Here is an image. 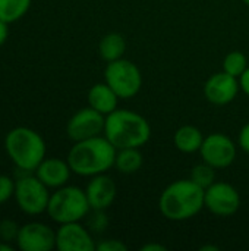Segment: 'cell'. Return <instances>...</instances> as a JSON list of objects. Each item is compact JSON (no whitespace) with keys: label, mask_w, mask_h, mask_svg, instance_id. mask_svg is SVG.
<instances>
[{"label":"cell","mask_w":249,"mask_h":251,"mask_svg":"<svg viewBox=\"0 0 249 251\" xmlns=\"http://www.w3.org/2000/svg\"><path fill=\"white\" fill-rule=\"evenodd\" d=\"M117 149L106 137H92L76 141L68 154V163L73 174L95 176L114 166Z\"/></svg>","instance_id":"1"},{"label":"cell","mask_w":249,"mask_h":251,"mask_svg":"<svg viewBox=\"0 0 249 251\" xmlns=\"http://www.w3.org/2000/svg\"><path fill=\"white\" fill-rule=\"evenodd\" d=\"M204 193L205 190L192 179L175 181L161 193L158 209L169 221H188L197 216L203 207H205Z\"/></svg>","instance_id":"2"},{"label":"cell","mask_w":249,"mask_h":251,"mask_svg":"<svg viewBox=\"0 0 249 251\" xmlns=\"http://www.w3.org/2000/svg\"><path fill=\"white\" fill-rule=\"evenodd\" d=\"M104 137L117 149H139L151 137L147 119L132 110L116 109L106 116Z\"/></svg>","instance_id":"3"},{"label":"cell","mask_w":249,"mask_h":251,"mask_svg":"<svg viewBox=\"0 0 249 251\" xmlns=\"http://www.w3.org/2000/svg\"><path fill=\"white\" fill-rule=\"evenodd\" d=\"M4 150L18 169L34 172L45 159L47 147L37 131L26 126H16L7 132Z\"/></svg>","instance_id":"4"},{"label":"cell","mask_w":249,"mask_h":251,"mask_svg":"<svg viewBox=\"0 0 249 251\" xmlns=\"http://www.w3.org/2000/svg\"><path fill=\"white\" fill-rule=\"evenodd\" d=\"M91 210L87 194L84 190L75 185H63L56 188L50 196L47 215L56 224L79 222Z\"/></svg>","instance_id":"5"},{"label":"cell","mask_w":249,"mask_h":251,"mask_svg":"<svg viewBox=\"0 0 249 251\" xmlns=\"http://www.w3.org/2000/svg\"><path fill=\"white\" fill-rule=\"evenodd\" d=\"M48 187L44 185L35 175L26 174L15 179V200L18 207L29 216H37L47 212L50 200Z\"/></svg>","instance_id":"6"},{"label":"cell","mask_w":249,"mask_h":251,"mask_svg":"<svg viewBox=\"0 0 249 251\" xmlns=\"http://www.w3.org/2000/svg\"><path fill=\"white\" fill-rule=\"evenodd\" d=\"M104 79L119 96V99H131L136 96L142 87V75L139 68L125 59L109 62L104 71Z\"/></svg>","instance_id":"7"},{"label":"cell","mask_w":249,"mask_h":251,"mask_svg":"<svg viewBox=\"0 0 249 251\" xmlns=\"http://www.w3.org/2000/svg\"><path fill=\"white\" fill-rule=\"evenodd\" d=\"M204 206L216 216L227 218L241 207V197L236 188L227 182H214L204 193Z\"/></svg>","instance_id":"8"},{"label":"cell","mask_w":249,"mask_h":251,"mask_svg":"<svg viewBox=\"0 0 249 251\" xmlns=\"http://www.w3.org/2000/svg\"><path fill=\"white\" fill-rule=\"evenodd\" d=\"M104 125L106 116L90 106L78 110L69 119L66 125V132L68 137L76 143L104 134Z\"/></svg>","instance_id":"9"},{"label":"cell","mask_w":249,"mask_h":251,"mask_svg":"<svg viewBox=\"0 0 249 251\" xmlns=\"http://www.w3.org/2000/svg\"><path fill=\"white\" fill-rule=\"evenodd\" d=\"M200 153L205 163L214 169H223L235 162L236 146L227 135L216 132L204 138Z\"/></svg>","instance_id":"10"},{"label":"cell","mask_w":249,"mask_h":251,"mask_svg":"<svg viewBox=\"0 0 249 251\" xmlns=\"http://www.w3.org/2000/svg\"><path fill=\"white\" fill-rule=\"evenodd\" d=\"M16 247L21 251H50L56 247V232L45 224L28 222L21 226Z\"/></svg>","instance_id":"11"},{"label":"cell","mask_w":249,"mask_h":251,"mask_svg":"<svg viewBox=\"0 0 249 251\" xmlns=\"http://www.w3.org/2000/svg\"><path fill=\"white\" fill-rule=\"evenodd\" d=\"M95 247L91 234L79 222L62 224L56 231V249L59 251H94Z\"/></svg>","instance_id":"12"},{"label":"cell","mask_w":249,"mask_h":251,"mask_svg":"<svg viewBox=\"0 0 249 251\" xmlns=\"http://www.w3.org/2000/svg\"><path fill=\"white\" fill-rule=\"evenodd\" d=\"M239 88L241 85H239L238 78L223 71L208 78L204 87V93L210 103L223 106L236 99Z\"/></svg>","instance_id":"13"},{"label":"cell","mask_w":249,"mask_h":251,"mask_svg":"<svg viewBox=\"0 0 249 251\" xmlns=\"http://www.w3.org/2000/svg\"><path fill=\"white\" fill-rule=\"evenodd\" d=\"M116 193H117V188H116L114 181L104 174L92 176V179L88 182L85 188V194H87L90 207L92 210L109 209L116 199Z\"/></svg>","instance_id":"14"},{"label":"cell","mask_w":249,"mask_h":251,"mask_svg":"<svg viewBox=\"0 0 249 251\" xmlns=\"http://www.w3.org/2000/svg\"><path fill=\"white\" fill-rule=\"evenodd\" d=\"M34 172L35 176L48 188H60L66 185V182L69 181L72 169L68 160H62L57 157H47L37 166Z\"/></svg>","instance_id":"15"},{"label":"cell","mask_w":249,"mask_h":251,"mask_svg":"<svg viewBox=\"0 0 249 251\" xmlns=\"http://www.w3.org/2000/svg\"><path fill=\"white\" fill-rule=\"evenodd\" d=\"M117 101H119V96L113 91V88L107 82L95 84L88 91V104L97 112L103 113L104 116L110 115L117 109Z\"/></svg>","instance_id":"16"},{"label":"cell","mask_w":249,"mask_h":251,"mask_svg":"<svg viewBox=\"0 0 249 251\" xmlns=\"http://www.w3.org/2000/svg\"><path fill=\"white\" fill-rule=\"evenodd\" d=\"M203 141H204L203 132L197 126H192V125L181 126L175 132V137H173V143H175L176 149L182 153L200 151Z\"/></svg>","instance_id":"17"},{"label":"cell","mask_w":249,"mask_h":251,"mask_svg":"<svg viewBox=\"0 0 249 251\" xmlns=\"http://www.w3.org/2000/svg\"><path fill=\"white\" fill-rule=\"evenodd\" d=\"M98 50H100L101 59L106 60L107 63L117 60V59H122V56L126 50L125 38L117 32H110L101 38Z\"/></svg>","instance_id":"18"},{"label":"cell","mask_w":249,"mask_h":251,"mask_svg":"<svg viewBox=\"0 0 249 251\" xmlns=\"http://www.w3.org/2000/svg\"><path fill=\"white\" fill-rule=\"evenodd\" d=\"M144 163L139 149H120L116 153L114 166L122 174H135Z\"/></svg>","instance_id":"19"},{"label":"cell","mask_w":249,"mask_h":251,"mask_svg":"<svg viewBox=\"0 0 249 251\" xmlns=\"http://www.w3.org/2000/svg\"><path fill=\"white\" fill-rule=\"evenodd\" d=\"M32 0H0V19L12 24L29 10Z\"/></svg>","instance_id":"20"},{"label":"cell","mask_w":249,"mask_h":251,"mask_svg":"<svg viewBox=\"0 0 249 251\" xmlns=\"http://www.w3.org/2000/svg\"><path fill=\"white\" fill-rule=\"evenodd\" d=\"M248 68V59L242 51H230L223 60V71L239 78Z\"/></svg>","instance_id":"21"},{"label":"cell","mask_w":249,"mask_h":251,"mask_svg":"<svg viewBox=\"0 0 249 251\" xmlns=\"http://www.w3.org/2000/svg\"><path fill=\"white\" fill-rule=\"evenodd\" d=\"M191 179L198 184L200 187H203L204 190L208 188L211 184H214V179H216V172H214V168L210 166L208 163H201V165H197L194 169H192V174H191Z\"/></svg>","instance_id":"22"},{"label":"cell","mask_w":249,"mask_h":251,"mask_svg":"<svg viewBox=\"0 0 249 251\" xmlns=\"http://www.w3.org/2000/svg\"><path fill=\"white\" fill-rule=\"evenodd\" d=\"M21 226L12 219L0 221V240L6 243H16Z\"/></svg>","instance_id":"23"},{"label":"cell","mask_w":249,"mask_h":251,"mask_svg":"<svg viewBox=\"0 0 249 251\" xmlns=\"http://www.w3.org/2000/svg\"><path fill=\"white\" fill-rule=\"evenodd\" d=\"M15 194V179L7 175H0V204L9 201Z\"/></svg>","instance_id":"24"},{"label":"cell","mask_w":249,"mask_h":251,"mask_svg":"<svg viewBox=\"0 0 249 251\" xmlns=\"http://www.w3.org/2000/svg\"><path fill=\"white\" fill-rule=\"evenodd\" d=\"M95 250L98 251H126L128 247L122 243V241H117V240H104L101 243L97 244Z\"/></svg>","instance_id":"25"},{"label":"cell","mask_w":249,"mask_h":251,"mask_svg":"<svg viewBox=\"0 0 249 251\" xmlns=\"http://www.w3.org/2000/svg\"><path fill=\"white\" fill-rule=\"evenodd\" d=\"M94 212H95V215L91 218L90 225L94 231H101L106 225V218L103 215V210H94Z\"/></svg>","instance_id":"26"},{"label":"cell","mask_w":249,"mask_h":251,"mask_svg":"<svg viewBox=\"0 0 249 251\" xmlns=\"http://www.w3.org/2000/svg\"><path fill=\"white\" fill-rule=\"evenodd\" d=\"M239 146L244 151L249 153V124H247L239 134Z\"/></svg>","instance_id":"27"},{"label":"cell","mask_w":249,"mask_h":251,"mask_svg":"<svg viewBox=\"0 0 249 251\" xmlns=\"http://www.w3.org/2000/svg\"><path fill=\"white\" fill-rule=\"evenodd\" d=\"M239 85H241L242 91L249 97V68H247L245 72L239 76Z\"/></svg>","instance_id":"28"},{"label":"cell","mask_w":249,"mask_h":251,"mask_svg":"<svg viewBox=\"0 0 249 251\" xmlns=\"http://www.w3.org/2000/svg\"><path fill=\"white\" fill-rule=\"evenodd\" d=\"M7 25H9L7 22H4V21L0 19V46H3L4 41L9 37V28H7Z\"/></svg>","instance_id":"29"},{"label":"cell","mask_w":249,"mask_h":251,"mask_svg":"<svg viewBox=\"0 0 249 251\" xmlns=\"http://www.w3.org/2000/svg\"><path fill=\"white\" fill-rule=\"evenodd\" d=\"M141 250L142 251H166L167 249H166L164 246H160V244H153V243H150V244H145V246H142V247H141Z\"/></svg>","instance_id":"30"},{"label":"cell","mask_w":249,"mask_h":251,"mask_svg":"<svg viewBox=\"0 0 249 251\" xmlns=\"http://www.w3.org/2000/svg\"><path fill=\"white\" fill-rule=\"evenodd\" d=\"M15 247L10 244V243H6V241H1L0 240V251H13Z\"/></svg>","instance_id":"31"},{"label":"cell","mask_w":249,"mask_h":251,"mask_svg":"<svg viewBox=\"0 0 249 251\" xmlns=\"http://www.w3.org/2000/svg\"><path fill=\"white\" fill-rule=\"evenodd\" d=\"M201 250H203V251H207V250L217 251V250H219V247H214V246H205V247H201Z\"/></svg>","instance_id":"32"},{"label":"cell","mask_w":249,"mask_h":251,"mask_svg":"<svg viewBox=\"0 0 249 251\" xmlns=\"http://www.w3.org/2000/svg\"><path fill=\"white\" fill-rule=\"evenodd\" d=\"M244 1H245V3H247V4L249 6V0H244Z\"/></svg>","instance_id":"33"}]
</instances>
